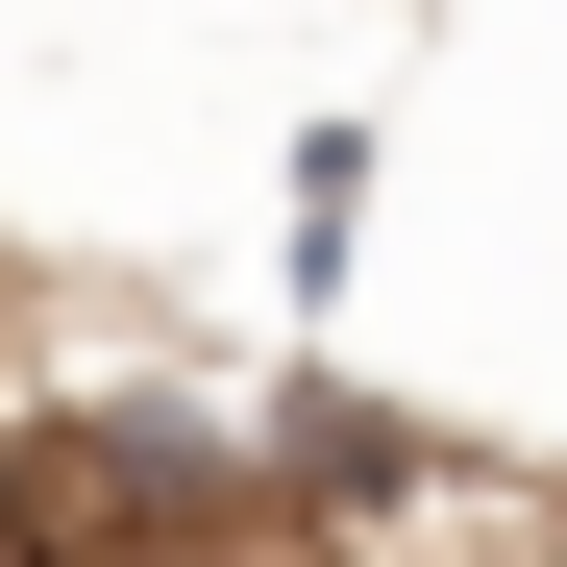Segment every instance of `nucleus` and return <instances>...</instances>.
<instances>
[{
  "mask_svg": "<svg viewBox=\"0 0 567 567\" xmlns=\"http://www.w3.org/2000/svg\"><path fill=\"white\" fill-rule=\"evenodd\" d=\"M198 567H297V543H198Z\"/></svg>",
  "mask_w": 567,
  "mask_h": 567,
  "instance_id": "obj_2",
  "label": "nucleus"
},
{
  "mask_svg": "<svg viewBox=\"0 0 567 567\" xmlns=\"http://www.w3.org/2000/svg\"><path fill=\"white\" fill-rule=\"evenodd\" d=\"M346 223H370V124H297V247H271V271L346 297Z\"/></svg>",
  "mask_w": 567,
  "mask_h": 567,
  "instance_id": "obj_1",
  "label": "nucleus"
},
{
  "mask_svg": "<svg viewBox=\"0 0 567 567\" xmlns=\"http://www.w3.org/2000/svg\"><path fill=\"white\" fill-rule=\"evenodd\" d=\"M543 567H567V543H543Z\"/></svg>",
  "mask_w": 567,
  "mask_h": 567,
  "instance_id": "obj_3",
  "label": "nucleus"
}]
</instances>
